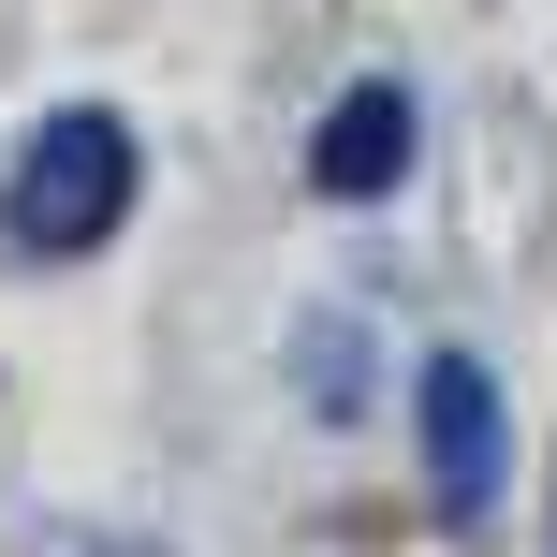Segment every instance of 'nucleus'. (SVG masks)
Masks as SVG:
<instances>
[{
  "instance_id": "f257e3e1",
  "label": "nucleus",
  "mask_w": 557,
  "mask_h": 557,
  "mask_svg": "<svg viewBox=\"0 0 557 557\" xmlns=\"http://www.w3.org/2000/svg\"><path fill=\"white\" fill-rule=\"evenodd\" d=\"M133 117H103V103H59L45 133L15 147V191H0V235L15 250H45V264H74V250H103L117 221H133Z\"/></svg>"
},
{
  "instance_id": "f03ea898",
  "label": "nucleus",
  "mask_w": 557,
  "mask_h": 557,
  "mask_svg": "<svg viewBox=\"0 0 557 557\" xmlns=\"http://www.w3.org/2000/svg\"><path fill=\"white\" fill-rule=\"evenodd\" d=\"M425 484H441V529H484L513 499V396L484 352H425Z\"/></svg>"
},
{
  "instance_id": "7ed1b4c3",
  "label": "nucleus",
  "mask_w": 557,
  "mask_h": 557,
  "mask_svg": "<svg viewBox=\"0 0 557 557\" xmlns=\"http://www.w3.org/2000/svg\"><path fill=\"white\" fill-rule=\"evenodd\" d=\"M396 176H411V88H396V74H367V88H337V103H323V133H308V191L382 206Z\"/></svg>"
}]
</instances>
